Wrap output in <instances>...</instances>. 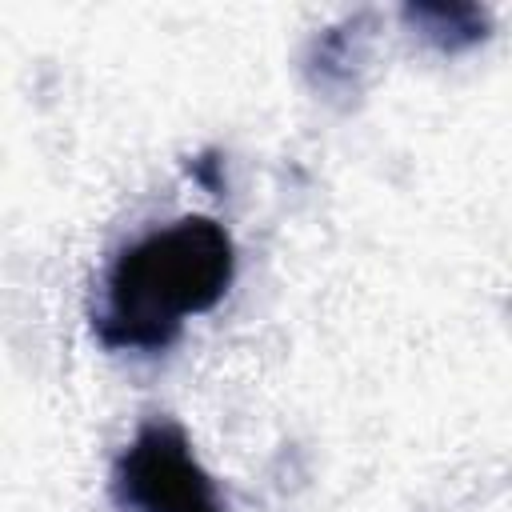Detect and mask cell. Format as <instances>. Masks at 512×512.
Listing matches in <instances>:
<instances>
[{
  "label": "cell",
  "mask_w": 512,
  "mask_h": 512,
  "mask_svg": "<svg viewBox=\"0 0 512 512\" xmlns=\"http://www.w3.org/2000/svg\"><path fill=\"white\" fill-rule=\"evenodd\" d=\"M408 20L420 24V32L428 40H436L440 48H460L484 36L488 16L480 8H404Z\"/></svg>",
  "instance_id": "3957f363"
},
{
  "label": "cell",
  "mask_w": 512,
  "mask_h": 512,
  "mask_svg": "<svg viewBox=\"0 0 512 512\" xmlns=\"http://www.w3.org/2000/svg\"><path fill=\"white\" fill-rule=\"evenodd\" d=\"M112 500L120 512H228L188 432L168 416L144 420L120 448L112 464Z\"/></svg>",
  "instance_id": "7a4b0ae2"
},
{
  "label": "cell",
  "mask_w": 512,
  "mask_h": 512,
  "mask_svg": "<svg viewBox=\"0 0 512 512\" xmlns=\"http://www.w3.org/2000/svg\"><path fill=\"white\" fill-rule=\"evenodd\" d=\"M236 276V244L212 216H180L124 244L100 284L92 332L104 348L160 352L184 320L224 300Z\"/></svg>",
  "instance_id": "6da1fadb"
}]
</instances>
